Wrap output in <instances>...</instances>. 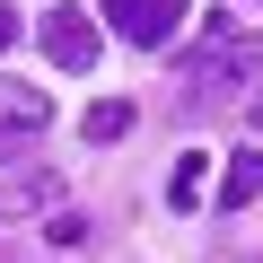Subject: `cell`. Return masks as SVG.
I'll return each mask as SVG.
<instances>
[{
	"instance_id": "2",
	"label": "cell",
	"mask_w": 263,
	"mask_h": 263,
	"mask_svg": "<svg viewBox=\"0 0 263 263\" xmlns=\"http://www.w3.org/2000/svg\"><path fill=\"white\" fill-rule=\"evenodd\" d=\"M176 18H184V0H105V27L123 44H141V53H158L176 35Z\"/></svg>"
},
{
	"instance_id": "6",
	"label": "cell",
	"mask_w": 263,
	"mask_h": 263,
	"mask_svg": "<svg viewBox=\"0 0 263 263\" xmlns=\"http://www.w3.org/2000/svg\"><path fill=\"white\" fill-rule=\"evenodd\" d=\"M88 141H123V132H132V105H88Z\"/></svg>"
},
{
	"instance_id": "1",
	"label": "cell",
	"mask_w": 263,
	"mask_h": 263,
	"mask_svg": "<svg viewBox=\"0 0 263 263\" xmlns=\"http://www.w3.org/2000/svg\"><path fill=\"white\" fill-rule=\"evenodd\" d=\"M35 35H44V62H53V70H88V62H97V18L70 9V0L35 18Z\"/></svg>"
},
{
	"instance_id": "5",
	"label": "cell",
	"mask_w": 263,
	"mask_h": 263,
	"mask_svg": "<svg viewBox=\"0 0 263 263\" xmlns=\"http://www.w3.org/2000/svg\"><path fill=\"white\" fill-rule=\"evenodd\" d=\"M35 202H53V176H9V184H0V219H18Z\"/></svg>"
},
{
	"instance_id": "3",
	"label": "cell",
	"mask_w": 263,
	"mask_h": 263,
	"mask_svg": "<svg viewBox=\"0 0 263 263\" xmlns=\"http://www.w3.org/2000/svg\"><path fill=\"white\" fill-rule=\"evenodd\" d=\"M254 193H263V149H237V158L219 167V202H228V211H246Z\"/></svg>"
},
{
	"instance_id": "4",
	"label": "cell",
	"mask_w": 263,
	"mask_h": 263,
	"mask_svg": "<svg viewBox=\"0 0 263 263\" xmlns=\"http://www.w3.org/2000/svg\"><path fill=\"white\" fill-rule=\"evenodd\" d=\"M202 176H211V158H202V149H184V158H176V176H167V202H176V211H193V202H202Z\"/></svg>"
},
{
	"instance_id": "7",
	"label": "cell",
	"mask_w": 263,
	"mask_h": 263,
	"mask_svg": "<svg viewBox=\"0 0 263 263\" xmlns=\"http://www.w3.org/2000/svg\"><path fill=\"white\" fill-rule=\"evenodd\" d=\"M18 44V9H0V53H9Z\"/></svg>"
}]
</instances>
